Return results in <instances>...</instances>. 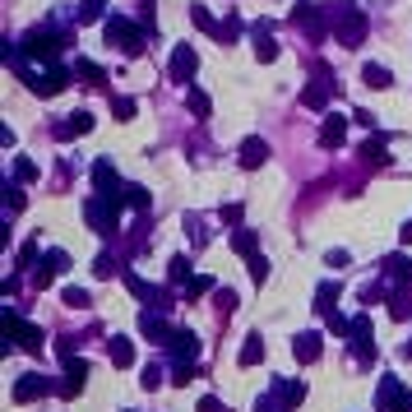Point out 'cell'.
<instances>
[{"mask_svg": "<svg viewBox=\"0 0 412 412\" xmlns=\"http://www.w3.org/2000/svg\"><path fill=\"white\" fill-rule=\"evenodd\" d=\"M185 107L195 111L199 121H209V111H214L209 107V93H199V88H185Z\"/></svg>", "mask_w": 412, "mask_h": 412, "instance_id": "603a6c76", "label": "cell"}, {"mask_svg": "<svg viewBox=\"0 0 412 412\" xmlns=\"http://www.w3.org/2000/svg\"><path fill=\"white\" fill-rule=\"evenodd\" d=\"M232 245H236V255H245V260H255V232H236V236H232Z\"/></svg>", "mask_w": 412, "mask_h": 412, "instance_id": "484cf974", "label": "cell"}, {"mask_svg": "<svg viewBox=\"0 0 412 412\" xmlns=\"http://www.w3.org/2000/svg\"><path fill=\"white\" fill-rule=\"evenodd\" d=\"M5 334L15 338L19 348H28V352H37V348H42V329H32V324L15 320V315H5Z\"/></svg>", "mask_w": 412, "mask_h": 412, "instance_id": "ba28073f", "label": "cell"}, {"mask_svg": "<svg viewBox=\"0 0 412 412\" xmlns=\"http://www.w3.org/2000/svg\"><path fill=\"white\" fill-rule=\"evenodd\" d=\"M250 278H255V283H269V260H264V255L250 260Z\"/></svg>", "mask_w": 412, "mask_h": 412, "instance_id": "836d02e7", "label": "cell"}, {"mask_svg": "<svg viewBox=\"0 0 412 412\" xmlns=\"http://www.w3.org/2000/svg\"><path fill=\"white\" fill-rule=\"evenodd\" d=\"M301 384H278V403H283V408H297V403H301Z\"/></svg>", "mask_w": 412, "mask_h": 412, "instance_id": "4316f807", "label": "cell"}, {"mask_svg": "<svg viewBox=\"0 0 412 412\" xmlns=\"http://www.w3.org/2000/svg\"><path fill=\"white\" fill-rule=\"evenodd\" d=\"M111 116L130 121V116H135V102H130V97H111Z\"/></svg>", "mask_w": 412, "mask_h": 412, "instance_id": "d6a6232c", "label": "cell"}, {"mask_svg": "<svg viewBox=\"0 0 412 412\" xmlns=\"http://www.w3.org/2000/svg\"><path fill=\"white\" fill-rule=\"evenodd\" d=\"M260 357H264V338H260V334H250V338H245V348H241V357H236V362H241V366H255Z\"/></svg>", "mask_w": 412, "mask_h": 412, "instance_id": "cb8c5ba5", "label": "cell"}, {"mask_svg": "<svg viewBox=\"0 0 412 412\" xmlns=\"http://www.w3.org/2000/svg\"><path fill=\"white\" fill-rule=\"evenodd\" d=\"M107 357H111V366H130V362H135L130 338H111V343H107Z\"/></svg>", "mask_w": 412, "mask_h": 412, "instance_id": "d6986e66", "label": "cell"}, {"mask_svg": "<svg viewBox=\"0 0 412 412\" xmlns=\"http://www.w3.org/2000/svg\"><path fill=\"white\" fill-rule=\"evenodd\" d=\"M195 70H199V56H195V46H176V51H171V79L190 88V79H195Z\"/></svg>", "mask_w": 412, "mask_h": 412, "instance_id": "52a82bcc", "label": "cell"}, {"mask_svg": "<svg viewBox=\"0 0 412 412\" xmlns=\"http://www.w3.org/2000/svg\"><path fill=\"white\" fill-rule=\"evenodd\" d=\"M348 334H352V348L362 352V357H366V352H375V348H371V320H366V315H357V320L348 324Z\"/></svg>", "mask_w": 412, "mask_h": 412, "instance_id": "9a60e30c", "label": "cell"}, {"mask_svg": "<svg viewBox=\"0 0 412 412\" xmlns=\"http://www.w3.org/2000/svg\"><path fill=\"white\" fill-rule=\"evenodd\" d=\"M292 352H297L301 362H315V357H320V334H301L292 343Z\"/></svg>", "mask_w": 412, "mask_h": 412, "instance_id": "44dd1931", "label": "cell"}, {"mask_svg": "<svg viewBox=\"0 0 412 412\" xmlns=\"http://www.w3.org/2000/svg\"><path fill=\"white\" fill-rule=\"evenodd\" d=\"M88 130H93V116L88 111H75V116H65L56 125V139H75V135H88Z\"/></svg>", "mask_w": 412, "mask_h": 412, "instance_id": "5bb4252c", "label": "cell"}, {"mask_svg": "<svg viewBox=\"0 0 412 412\" xmlns=\"http://www.w3.org/2000/svg\"><path fill=\"white\" fill-rule=\"evenodd\" d=\"M315 301H320L315 310H320L324 320H334V315H338V310H334V306H338V283H320V292H315Z\"/></svg>", "mask_w": 412, "mask_h": 412, "instance_id": "e0dca14e", "label": "cell"}, {"mask_svg": "<svg viewBox=\"0 0 412 412\" xmlns=\"http://www.w3.org/2000/svg\"><path fill=\"white\" fill-rule=\"evenodd\" d=\"M264 162H269V144H264V139H245L241 144V167L255 171V167H264Z\"/></svg>", "mask_w": 412, "mask_h": 412, "instance_id": "7c38bea8", "label": "cell"}, {"mask_svg": "<svg viewBox=\"0 0 412 412\" xmlns=\"http://www.w3.org/2000/svg\"><path fill=\"white\" fill-rule=\"evenodd\" d=\"M329 93H334V84H324V79H315L310 88L301 93V107H310V111H320L324 102H329Z\"/></svg>", "mask_w": 412, "mask_h": 412, "instance_id": "2e32d148", "label": "cell"}, {"mask_svg": "<svg viewBox=\"0 0 412 412\" xmlns=\"http://www.w3.org/2000/svg\"><path fill=\"white\" fill-rule=\"evenodd\" d=\"M218 310H223V315H232V310H236V292H218Z\"/></svg>", "mask_w": 412, "mask_h": 412, "instance_id": "74e56055", "label": "cell"}, {"mask_svg": "<svg viewBox=\"0 0 412 412\" xmlns=\"http://www.w3.org/2000/svg\"><path fill=\"white\" fill-rule=\"evenodd\" d=\"M24 79H28V88L37 93V97H56L70 75H65L61 65H51V70H24Z\"/></svg>", "mask_w": 412, "mask_h": 412, "instance_id": "277c9868", "label": "cell"}, {"mask_svg": "<svg viewBox=\"0 0 412 412\" xmlns=\"http://www.w3.org/2000/svg\"><path fill=\"white\" fill-rule=\"evenodd\" d=\"M380 408L384 412H412V394L394 380V375H384V384H380Z\"/></svg>", "mask_w": 412, "mask_h": 412, "instance_id": "8992f818", "label": "cell"}, {"mask_svg": "<svg viewBox=\"0 0 412 412\" xmlns=\"http://www.w3.org/2000/svg\"><path fill=\"white\" fill-rule=\"evenodd\" d=\"M93 185H97V195H102V199H121L125 195L121 176H116V167H111L107 158H102V162H93Z\"/></svg>", "mask_w": 412, "mask_h": 412, "instance_id": "5b68a950", "label": "cell"}, {"mask_svg": "<svg viewBox=\"0 0 412 412\" xmlns=\"http://www.w3.org/2000/svg\"><path fill=\"white\" fill-rule=\"evenodd\" d=\"M46 389H51V384L42 380V375H24V380L15 384V398L19 403H28V398H37V394H46Z\"/></svg>", "mask_w": 412, "mask_h": 412, "instance_id": "ac0fdd59", "label": "cell"}, {"mask_svg": "<svg viewBox=\"0 0 412 412\" xmlns=\"http://www.w3.org/2000/svg\"><path fill=\"white\" fill-rule=\"evenodd\" d=\"M292 24H301V28L310 32V37H324V28L334 24V15H329V24H324V15H320V10H310V5H301V10L292 15Z\"/></svg>", "mask_w": 412, "mask_h": 412, "instance_id": "8fae6325", "label": "cell"}, {"mask_svg": "<svg viewBox=\"0 0 412 412\" xmlns=\"http://www.w3.org/2000/svg\"><path fill=\"white\" fill-rule=\"evenodd\" d=\"M56 37H51V32H37L32 28L28 37H24V51H28V56H37V61H51V56H56Z\"/></svg>", "mask_w": 412, "mask_h": 412, "instance_id": "9c48e42d", "label": "cell"}, {"mask_svg": "<svg viewBox=\"0 0 412 412\" xmlns=\"http://www.w3.org/2000/svg\"><path fill=\"white\" fill-rule=\"evenodd\" d=\"M15 181H37V162L19 158V162H15Z\"/></svg>", "mask_w": 412, "mask_h": 412, "instance_id": "1f68e13d", "label": "cell"}, {"mask_svg": "<svg viewBox=\"0 0 412 412\" xmlns=\"http://www.w3.org/2000/svg\"><path fill=\"white\" fill-rule=\"evenodd\" d=\"M343 139H348V121H343V116H324V125H320V144H324V149H338Z\"/></svg>", "mask_w": 412, "mask_h": 412, "instance_id": "4fadbf2b", "label": "cell"}, {"mask_svg": "<svg viewBox=\"0 0 412 412\" xmlns=\"http://www.w3.org/2000/svg\"><path fill=\"white\" fill-rule=\"evenodd\" d=\"M125 204H130V209H149V190H144V185H125Z\"/></svg>", "mask_w": 412, "mask_h": 412, "instance_id": "83f0119b", "label": "cell"}, {"mask_svg": "<svg viewBox=\"0 0 412 412\" xmlns=\"http://www.w3.org/2000/svg\"><path fill=\"white\" fill-rule=\"evenodd\" d=\"M250 42H255V56H260L264 65L278 61V42H274V32H269V24H255V28H250Z\"/></svg>", "mask_w": 412, "mask_h": 412, "instance_id": "30bf717a", "label": "cell"}, {"mask_svg": "<svg viewBox=\"0 0 412 412\" xmlns=\"http://www.w3.org/2000/svg\"><path fill=\"white\" fill-rule=\"evenodd\" d=\"M65 306H75V310H79V306H88V292H84V288H65Z\"/></svg>", "mask_w": 412, "mask_h": 412, "instance_id": "8d00e7d4", "label": "cell"}, {"mask_svg": "<svg viewBox=\"0 0 412 412\" xmlns=\"http://www.w3.org/2000/svg\"><path fill=\"white\" fill-rule=\"evenodd\" d=\"M84 218H88V227H93V232L111 236V232L121 227V199H102V195H93L88 204H84Z\"/></svg>", "mask_w": 412, "mask_h": 412, "instance_id": "6da1fadb", "label": "cell"}, {"mask_svg": "<svg viewBox=\"0 0 412 412\" xmlns=\"http://www.w3.org/2000/svg\"><path fill=\"white\" fill-rule=\"evenodd\" d=\"M389 315H394V320H408V315H412V306H408V297H403V292H394V297H389Z\"/></svg>", "mask_w": 412, "mask_h": 412, "instance_id": "f546056e", "label": "cell"}, {"mask_svg": "<svg viewBox=\"0 0 412 412\" xmlns=\"http://www.w3.org/2000/svg\"><path fill=\"white\" fill-rule=\"evenodd\" d=\"M125 283H130V292H135V297H144V301H149V297H153V288H149V283H144V278L125 274Z\"/></svg>", "mask_w": 412, "mask_h": 412, "instance_id": "d590c367", "label": "cell"}, {"mask_svg": "<svg viewBox=\"0 0 412 412\" xmlns=\"http://www.w3.org/2000/svg\"><path fill=\"white\" fill-rule=\"evenodd\" d=\"M362 79H366L371 88H389V84H394V75H389V70H384V65H362Z\"/></svg>", "mask_w": 412, "mask_h": 412, "instance_id": "7402d4cb", "label": "cell"}, {"mask_svg": "<svg viewBox=\"0 0 412 412\" xmlns=\"http://www.w3.org/2000/svg\"><path fill=\"white\" fill-rule=\"evenodd\" d=\"M199 412H223V403L218 398H199Z\"/></svg>", "mask_w": 412, "mask_h": 412, "instance_id": "60d3db41", "label": "cell"}, {"mask_svg": "<svg viewBox=\"0 0 412 412\" xmlns=\"http://www.w3.org/2000/svg\"><path fill=\"white\" fill-rule=\"evenodd\" d=\"M102 32H107V42L111 46H121L125 56H144V32L135 28V24H130V19H107V24H102Z\"/></svg>", "mask_w": 412, "mask_h": 412, "instance_id": "7a4b0ae2", "label": "cell"}, {"mask_svg": "<svg viewBox=\"0 0 412 412\" xmlns=\"http://www.w3.org/2000/svg\"><path fill=\"white\" fill-rule=\"evenodd\" d=\"M102 19V0H79V24H93Z\"/></svg>", "mask_w": 412, "mask_h": 412, "instance_id": "f1b7e54d", "label": "cell"}, {"mask_svg": "<svg viewBox=\"0 0 412 412\" xmlns=\"http://www.w3.org/2000/svg\"><path fill=\"white\" fill-rule=\"evenodd\" d=\"M19 264H24V269H28V264H37V241H28V245H24V255H19Z\"/></svg>", "mask_w": 412, "mask_h": 412, "instance_id": "ab89813d", "label": "cell"}, {"mask_svg": "<svg viewBox=\"0 0 412 412\" xmlns=\"http://www.w3.org/2000/svg\"><path fill=\"white\" fill-rule=\"evenodd\" d=\"M75 75H84V79H93V84H102V70L93 61H75Z\"/></svg>", "mask_w": 412, "mask_h": 412, "instance_id": "e575fe53", "label": "cell"}, {"mask_svg": "<svg viewBox=\"0 0 412 412\" xmlns=\"http://www.w3.org/2000/svg\"><path fill=\"white\" fill-rule=\"evenodd\" d=\"M139 329H144V334H153V338H176V334H171V329H167V324L158 320V315H149V310L139 315Z\"/></svg>", "mask_w": 412, "mask_h": 412, "instance_id": "d4e9b609", "label": "cell"}, {"mask_svg": "<svg viewBox=\"0 0 412 412\" xmlns=\"http://www.w3.org/2000/svg\"><path fill=\"white\" fill-rule=\"evenodd\" d=\"M93 274H97V278H111V274H116V260H111V255H97V269H93Z\"/></svg>", "mask_w": 412, "mask_h": 412, "instance_id": "f35d334b", "label": "cell"}, {"mask_svg": "<svg viewBox=\"0 0 412 412\" xmlns=\"http://www.w3.org/2000/svg\"><path fill=\"white\" fill-rule=\"evenodd\" d=\"M171 283H190V260H185V255H176V260H171Z\"/></svg>", "mask_w": 412, "mask_h": 412, "instance_id": "4dcf8cb0", "label": "cell"}, {"mask_svg": "<svg viewBox=\"0 0 412 412\" xmlns=\"http://www.w3.org/2000/svg\"><path fill=\"white\" fill-rule=\"evenodd\" d=\"M334 37L343 46H357L362 37H366V15H362V10H352V5L334 10Z\"/></svg>", "mask_w": 412, "mask_h": 412, "instance_id": "3957f363", "label": "cell"}, {"mask_svg": "<svg viewBox=\"0 0 412 412\" xmlns=\"http://www.w3.org/2000/svg\"><path fill=\"white\" fill-rule=\"evenodd\" d=\"M362 158H366L371 167H384V162H389V149H384V139H380V135L366 139V144H362Z\"/></svg>", "mask_w": 412, "mask_h": 412, "instance_id": "ffe728a7", "label": "cell"}]
</instances>
